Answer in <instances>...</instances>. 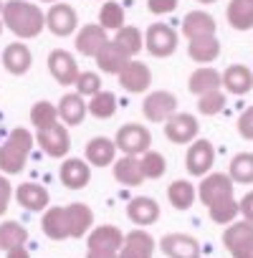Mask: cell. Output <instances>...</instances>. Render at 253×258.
<instances>
[{"label": "cell", "instance_id": "cell-1", "mask_svg": "<svg viewBox=\"0 0 253 258\" xmlns=\"http://www.w3.org/2000/svg\"><path fill=\"white\" fill-rule=\"evenodd\" d=\"M198 198L210 213V220L228 225L238 218V200L233 195V180L223 172H208L198 187Z\"/></svg>", "mask_w": 253, "mask_h": 258}, {"label": "cell", "instance_id": "cell-2", "mask_svg": "<svg viewBox=\"0 0 253 258\" xmlns=\"http://www.w3.org/2000/svg\"><path fill=\"white\" fill-rule=\"evenodd\" d=\"M3 23L11 33H16L21 41L38 38L46 26V16L38 6L28 3V0H8L3 3Z\"/></svg>", "mask_w": 253, "mask_h": 258}, {"label": "cell", "instance_id": "cell-3", "mask_svg": "<svg viewBox=\"0 0 253 258\" xmlns=\"http://www.w3.org/2000/svg\"><path fill=\"white\" fill-rule=\"evenodd\" d=\"M33 150V135L23 126H16L0 145V172L3 175H18L23 172L28 157Z\"/></svg>", "mask_w": 253, "mask_h": 258}, {"label": "cell", "instance_id": "cell-4", "mask_svg": "<svg viewBox=\"0 0 253 258\" xmlns=\"http://www.w3.org/2000/svg\"><path fill=\"white\" fill-rule=\"evenodd\" d=\"M124 233L116 225L91 228L86 235V258H119Z\"/></svg>", "mask_w": 253, "mask_h": 258}, {"label": "cell", "instance_id": "cell-5", "mask_svg": "<svg viewBox=\"0 0 253 258\" xmlns=\"http://www.w3.org/2000/svg\"><path fill=\"white\" fill-rule=\"evenodd\" d=\"M114 145L121 155H132V157H140L150 150L152 145V135L145 124H137V121H130V124H121L116 129V137H114Z\"/></svg>", "mask_w": 253, "mask_h": 258}, {"label": "cell", "instance_id": "cell-6", "mask_svg": "<svg viewBox=\"0 0 253 258\" xmlns=\"http://www.w3.org/2000/svg\"><path fill=\"white\" fill-rule=\"evenodd\" d=\"M223 245L233 258H253V223L233 220L223 230Z\"/></svg>", "mask_w": 253, "mask_h": 258}, {"label": "cell", "instance_id": "cell-7", "mask_svg": "<svg viewBox=\"0 0 253 258\" xmlns=\"http://www.w3.org/2000/svg\"><path fill=\"white\" fill-rule=\"evenodd\" d=\"M177 31L167 23H152L145 33V48L155 58H167L177 51Z\"/></svg>", "mask_w": 253, "mask_h": 258}, {"label": "cell", "instance_id": "cell-8", "mask_svg": "<svg viewBox=\"0 0 253 258\" xmlns=\"http://www.w3.org/2000/svg\"><path fill=\"white\" fill-rule=\"evenodd\" d=\"M177 111V96L172 91H150L142 101V114L152 124H165Z\"/></svg>", "mask_w": 253, "mask_h": 258}, {"label": "cell", "instance_id": "cell-9", "mask_svg": "<svg viewBox=\"0 0 253 258\" xmlns=\"http://www.w3.org/2000/svg\"><path fill=\"white\" fill-rule=\"evenodd\" d=\"M36 140H38V145L43 147V152H46L48 157H53V160H64V157L69 155V150H71L69 129H66V124H61V121L38 129V137H36Z\"/></svg>", "mask_w": 253, "mask_h": 258}, {"label": "cell", "instance_id": "cell-10", "mask_svg": "<svg viewBox=\"0 0 253 258\" xmlns=\"http://www.w3.org/2000/svg\"><path fill=\"white\" fill-rule=\"evenodd\" d=\"M119 79V86L126 89L130 94H145L150 86H152V71L147 63L137 61V58H130L124 63V69L116 74Z\"/></svg>", "mask_w": 253, "mask_h": 258}, {"label": "cell", "instance_id": "cell-11", "mask_svg": "<svg viewBox=\"0 0 253 258\" xmlns=\"http://www.w3.org/2000/svg\"><path fill=\"white\" fill-rule=\"evenodd\" d=\"M215 165V147L208 140H195L190 142L187 152H185V167L190 175L195 177H205Z\"/></svg>", "mask_w": 253, "mask_h": 258}, {"label": "cell", "instance_id": "cell-12", "mask_svg": "<svg viewBox=\"0 0 253 258\" xmlns=\"http://www.w3.org/2000/svg\"><path fill=\"white\" fill-rule=\"evenodd\" d=\"M198 132H200L198 119L193 114H185V111H175L165 121V137L172 145H190V142H195Z\"/></svg>", "mask_w": 253, "mask_h": 258}, {"label": "cell", "instance_id": "cell-13", "mask_svg": "<svg viewBox=\"0 0 253 258\" xmlns=\"http://www.w3.org/2000/svg\"><path fill=\"white\" fill-rule=\"evenodd\" d=\"M46 28L53 36L66 38V36H71L79 28V16H76V11L69 3H53L48 8V13H46Z\"/></svg>", "mask_w": 253, "mask_h": 258}, {"label": "cell", "instance_id": "cell-14", "mask_svg": "<svg viewBox=\"0 0 253 258\" xmlns=\"http://www.w3.org/2000/svg\"><path fill=\"white\" fill-rule=\"evenodd\" d=\"M48 71H51V76H53L61 86H74L76 79H79V74H81V69H79L74 53H69V51H64V48H56V51L48 53Z\"/></svg>", "mask_w": 253, "mask_h": 258}, {"label": "cell", "instance_id": "cell-15", "mask_svg": "<svg viewBox=\"0 0 253 258\" xmlns=\"http://www.w3.org/2000/svg\"><path fill=\"white\" fill-rule=\"evenodd\" d=\"M126 218L140 228L155 225L160 220V203L150 195H137V198L130 200V205H126Z\"/></svg>", "mask_w": 253, "mask_h": 258}, {"label": "cell", "instance_id": "cell-16", "mask_svg": "<svg viewBox=\"0 0 253 258\" xmlns=\"http://www.w3.org/2000/svg\"><path fill=\"white\" fill-rule=\"evenodd\" d=\"M58 180H61V185L69 187V190H81V187H86L89 180H91V165L84 162V160H79V157H69V160H64V165L58 167Z\"/></svg>", "mask_w": 253, "mask_h": 258}, {"label": "cell", "instance_id": "cell-17", "mask_svg": "<svg viewBox=\"0 0 253 258\" xmlns=\"http://www.w3.org/2000/svg\"><path fill=\"white\" fill-rule=\"evenodd\" d=\"M160 248L167 258H200V243L185 233H167L160 240Z\"/></svg>", "mask_w": 253, "mask_h": 258}, {"label": "cell", "instance_id": "cell-18", "mask_svg": "<svg viewBox=\"0 0 253 258\" xmlns=\"http://www.w3.org/2000/svg\"><path fill=\"white\" fill-rule=\"evenodd\" d=\"M155 255V238L147 230H130L121 240L119 258H152Z\"/></svg>", "mask_w": 253, "mask_h": 258}, {"label": "cell", "instance_id": "cell-19", "mask_svg": "<svg viewBox=\"0 0 253 258\" xmlns=\"http://www.w3.org/2000/svg\"><path fill=\"white\" fill-rule=\"evenodd\" d=\"M3 66H6V71L13 74V76H26V74L31 71V66H33V53H31V48H28L23 41H16V43L6 46V51H3Z\"/></svg>", "mask_w": 253, "mask_h": 258}, {"label": "cell", "instance_id": "cell-20", "mask_svg": "<svg viewBox=\"0 0 253 258\" xmlns=\"http://www.w3.org/2000/svg\"><path fill=\"white\" fill-rule=\"evenodd\" d=\"M13 192H16L18 205L26 208V210H33V213H43V210L48 208V203H51L48 190H46L43 185H38V182H23V185H18Z\"/></svg>", "mask_w": 253, "mask_h": 258}, {"label": "cell", "instance_id": "cell-21", "mask_svg": "<svg viewBox=\"0 0 253 258\" xmlns=\"http://www.w3.org/2000/svg\"><path fill=\"white\" fill-rule=\"evenodd\" d=\"M66 210V223H69V235L71 238H84L94 228V210L86 203H71L64 208Z\"/></svg>", "mask_w": 253, "mask_h": 258}, {"label": "cell", "instance_id": "cell-22", "mask_svg": "<svg viewBox=\"0 0 253 258\" xmlns=\"http://www.w3.org/2000/svg\"><path fill=\"white\" fill-rule=\"evenodd\" d=\"M220 84H223L225 91H230L235 96H243L253 89V71L243 63H233L220 74Z\"/></svg>", "mask_w": 253, "mask_h": 258}, {"label": "cell", "instance_id": "cell-23", "mask_svg": "<svg viewBox=\"0 0 253 258\" xmlns=\"http://www.w3.org/2000/svg\"><path fill=\"white\" fill-rule=\"evenodd\" d=\"M116 152L119 150H116L114 140H109V137H94V140L86 142V150H84L86 162L91 167H109V165H114Z\"/></svg>", "mask_w": 253, "mask_h": 258}, {"label": "cell", "instance_id": "cell-24", "mask_svg": "<svg viewBox=\"0 0 253 258\" xmlns=\"http://www.w3.org/2000/svg\"><path fill=\"white\" fill-rule=\"evenodd\" d=\"M106 41H109V36H106V31H104L99 23H86V26L79 28V33H76V51H79L81 56L94 58Z\"/></svg>", "mask_w": 253, "mask_h": 258}, {"label": "cell", "instance_id": "cell-25", "mask_svg": "<svg viewBox=\"0 0 253 258\" xmlns=\"http://www.w3.org/2000/svg\"><path fill=\"white\" fill-rule=\"evenodd\" d=\"M130 58H132V56L126 53L124 48H119L114 41H106V43L99 48V53L94 56L99 71H104V74H119V71L124 69V63L130 61Z\"/></svg>", "mask_w": 253, "mask_h": 258}, {"label": "cell", "instance_id": "cell-26", "mask_svg": "<svg viewBox=\"0 0 253 258\" xmlns=\"http://www.w3.org/2000/svg\"><path fill=\"white\" fill-rule=\"evenodd\" d=\"M56 109H58V119H61V124H69V126L81 124L84 116L89 114L84 96H79L76 91H74V94H64L61 101L56 104Z\"/></svg>", "mask_w": 253, "mask_h": 258}, {"label": "cell", "instance_id": "cell-27", "mask_svg": "<svg viewBox=\"0 0 253 258\" xmlns=\"http://www.w3.org/2000/svg\"><path fill=\"white\" fill-rule=\"evenodd\" d=\"M114 180L119 185H126V187H140L145 180L142 167H140V157L124 155V157L114 160Z\"/></svg>", "mask_w": 253, "mask_h": 258}, {"label": "cell", "instance_id": "cell-28", "mask_svg": "<svg viewBox=\"0 0 253 258\" xmlns=\"http://www.w3.org/2000/svg\"><path fill=\"white\" fill-rule=\"evenodd\" d=\"M182 33L187 41L200 36H215V18L205 11H190L182 18Z\"/></svg>", "mask_w": 253, "mask_h": 258}, {"label": "cell", "instance_id": "cell-29", "mask_svg": "<svg viewBox=\"0 0 253 258\" xmlns=\"http://www.w3.org/2000/svg\"><path fill=\"white\" fill-rule=\"evenodd\" d=\"M187 56L195 63H213L220 56V41L218 36H200V38H190L187 43Z\"/></svg>", "mask_w": 253, "mask_h": 258}, {"label": "cell", "instance_id": "cell-30", "mask_svg": "<svg viewBox=\"0 0 253 258\" xmlns=\"http://www.w3.org/2000/svg\"><path fill=\"white\" fill-rule=\"evenodd\" d=\"M41 230L48 240H66L69 235V223H66V210L64 208H46L41 218Z\"/></svg>", "mask_w": 253, "mask_h": 258}, {"label": "cell", "instance_id": "cell-31", "mask_svg": "<svg viewBox=\"0 0 253 258\" xmlns=\"http://www.w3.org/2000/svg\"><path fill=\"white\" fill-rule=\"evenodd\" d=\"M195 198H198V187L187 180H175L167 187V200L175 210H190Z\"/></svg>", "mask_w": 253, "mask_h": 258}, {"label": "cell", "instance_id": "cell-32", "mask_svg": "<svg viewBox=\"0 0 253 258\" xmlns=\"http://www.w3.org/2000/svg\"><path fill=\"white\" fill-rule=\"evenodd\" d=\"M225 18L235 31H250L253 28V3H248V0H230L225 8Z\"/></svg>", "mask_w": 253, "mask_h": 258}, {"label": "cell", "instance_id": "cell-33", "mask_svg": "<svg viewBox=\"0 0 253 258\" xmlns=\"http://www.w3.org/2000/svg\"><path fill=\"white\" fill-rule=\"evenodd\" d=\"M220 86H223L220 84V74L215 69H195L190 74V79H187V89L193 94H198V96H203L208 91H215Z\"/></svg>", "mask_w": 253, "mask_h": 258}, {"label": "cell", "instance_id": "cell-34", "mask_svg": "<svg viewBox=\"0 0 253 258\" xmlns=\"http://www.w3.org/2000/svg\"><path fill=\"white\" fill-rule=\"evenodd\" d=\"M111 41H114L119 48H124L132 58L145 48V36H142V31L135 28V26H121L119 31H114V38H111Z\"/></svg>", "mask_w": 253, "mask_h": 258}, {"label": "cell", "instance_id": "cell-35", "mask_svg": "<svg viewBox=\"0 0 253 258\" xmlns=\"http://www.w3.org/2000/svg\"><path fill=\"white\" fill-rule=\"evenodd\" d=\"M28 230L18 220H3L0 223V250H11L16 245H26Z\"/></svg>", "mask_w": 253, "mask_h": 258}, {"label": "cell", "instance_id": "cell-36", "mask_svg": "<svg viewBox=\"0 0 253 258\" xmlns=\"http://www.w3.org/2000/svg\"><path fill=\"white\" fill-rule=\"evenodd\" d=\"M86 109H89V114L91 116H96V119H111L114 114H116V96L111 94V91H96L94 96H89V101H86Z\"/></svg>", "mask_w": 253, "mask_h": 258}, {"label": "cell", "instance_id": "cell-37", "mask_svg": "<svg viewBox=\"0 0 253 258\" xmlns=\"http://www.w3.org/2000/svg\"><path fill=\"white\" fill-rule=\"evenodd\" d=\"M228 177L238 185H250L253 182V155L250 152H240L230 160L228 167Z\"/></svg>", "mask_w": 253, "mask_h": 258}, {"label": "cell", "instance_id": "cell-38", "mask_svg": "<svg viewBox=\"0 0 253 258\" xmlns=\"http://www.w3.org/2000/svg\"><path fill=\"white\" fill-rule=\"evenodd\" d=\"M140 167H142L145 180H160L167 170V160L157 150H147L145 155H140Z\"/></svg>", "mask_w": 253, "mask_h": 258}, {"label": "cell", "instance_id": "cell-39", "mask_svg": "<svg viewBox=\"0 0 253 258\" xmlns=\"http://www.w3.org/2000/svg\"><path fill=\"white\" fill-rule=\"evenodd\" d=\"M99 26L104 31H119L124 26V8L114 0H104V6L99 11Z\"/></svg>", "mask_w": 253, "mask_h": 258}, {"label": "cell", "instance_id": "cell-40", "mask_svg": "<svg viewBox=\"0 0 253 258\" xmlns=\"http://www.w3.org/2000/svg\"><path fill=\"white\" fill-rule=\"evenodd\" d=\"M58 121V109L51 104V101H36L33 109H31V124L36 129H43V126H51Z\"/></svg>", "mask_w": 253, "mask_h": 258}, {"label": "cell", "instance_id": "cell-41", "mask_svg": "<svg viewBox=\"0 0 253 258\" xmlns=\"http://www.w3.org/2000/svg\"><path fill=\"white\" fill-rule=\"evenodd\" d=\"M198 109H200V114H205V116L220 114V111L225 109V94H223L220 89H215V91H208V94L198 96Z\"/></svg>", "mask_w": 253, "mask_h": 258}, {"label": "cell", "instance_id": "cell-42", "mask_svg": "<svg viewBox=\"0 0 253 258\" xmlns=\"http://www.w3.org/2000/svg\"><path fill=\"white\" fill-rule=\"evenodd\" d=\"M76 94L79 96H94L96 91H101V76L96 71H84L76 79Z\"/></svg>", "mask_w": 253, "mask_h": 258}, {"label": "cell", "instance_id": "cell-43", "mask_svg": "<svg viewBox=\"0 0 253 258\" xmlns=\"http://www.w3.org/2000/svg\"><path fill=\"white\" fill-rule=\"evenodd\" d=\"M238 135L248 142H253V106H248L240 116H238Z\"/></svg>", "mask_w": 253, "mask_h": 258}, {"label": "cell", "instance_id": "cell-44", "mask_svg": "<svg viewBox=\"0 0 253 258\" xmlns=\"http://www.w3.org/2000/svg\"><path fill=\"white\" fill-rule=\"evenodd\" d=\"M11 198H13V185L8 182V177L0 172V218L6 215L8 205H11Z\"/></svg>", "mask_w": 253, "mask_h": 258}, {"label": "cell", "instance_id": "cell-45", "mask_svg": "<svg viewBox=\"0 0 253 258\" xmlns=\"http://www.w3.org/2000/svg\"><path fill=\"white\" fill-rule=\"evenodd\" d=\"M177 8V0H147V11L155 16H167Z\"/></svg>", "mask_w": 253, "mask_h": 258}, {"label": "cell", "instance_id": "cell-46", "mask_svg": "<svg viewBox=\"0 0 253 258\" xmlns=\"http://www.w3.org/2000/svg\"><path fill=\"white\" fill-rule=\"evenodd\" d=\"M238 215H243V220L253 223V192L243 195V200L238 203Z\"/></svg>", "mask_w": 253, "mask_h": 258}, {"label": "cell", "instance_id": "cell-47", "mask_svg": "<svg viewBox=\"0 0 253 258\" xmlns=\"http://www.w3.org/2000/svg\"><path fill=\"white\" fill-rule=\"evenodd\" d=\"M6 258H31V253L26 250V245H16L6 253Z\"/></svg>", "mask_w": 253, "mask_h": 258}, {"label": "cell", "instance_id": "cell-48", "mask_svg": "<svg viewBox=\"0 0 253 258\" xmlns=\"http://www.w3.org/2000/svg\"><path fill=\"white\" fill-rule=\"evenodd\" d=\"M198 3H203V6H213V3H218V0H198Z\"/></svg>", "mask_w": 253, "mask_h": 258}, {"label": "cell", "instance_id": "cell-49", "mask_svg": "<svg viewBox=\"0 0 253 258\" xmlns=\"http://www.w3.org/2000/svg\"><path fill=\"white\" fill-rule=\"evenodd\" d=\"M0 33H3V18H0Z\"/></svg>", "mask_w": 253, "mask_h": 258}, {"label": "cell", "instance_id": "cell-50", "mask_svg": "<svg viewBox=\"0 0 253 258\" xmlns=\"http://www.w3.org/2000/svg\"><path fill=\"white\" fill-rule=\"evenodd\" d=\"M43 3H58V0H43Z\"/></svg>", "mask_w": 253, "mask_h": 258}, {"label": "cell", "instance_id": "cell-51", "mask_svg": "<svg viewBox=\"0 0 253 258\" xmlns=\"http://www.w3.org/2000/svg\"><path fill=\"white\" fill-rule=\"evenodd\" d=\"M0 13H3V0H0Z\"/></svg>", "mask_w": 253, "mask_h": 258}, {"label": "cell", "instance_id": "cell-52", "mask_svg": "<svg viewBox=\"0 0 253 258\" xmlns=\"http://www.w3.org/2000/svg\"><path fill=\"white\" fill-rule=\"evenodd\" d=\"M248 3H253V0H248Z\"/></svg>", "mask_w": 253, "mask_h": 258}]
</instances>
